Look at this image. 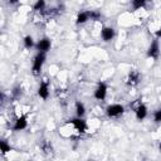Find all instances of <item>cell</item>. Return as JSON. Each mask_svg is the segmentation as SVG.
Returning a JSON list of instances; mask_svg holds the SVG:
<instances>
[{"label":"cell","instance_id":"6da1fadb","mask_svg":"<svg viewBox=\"0 0 161 161\" xmlns=\"http://www.w3.org/2000/svg\"><path fill=\"white\" fill-rule=\"evenodd\" d=\"M45 54L47 53H43V52H38L33 59V65H31V72L34 75H39L40 72H42V68L45 63Z\"/></svg>","mask_w":161,"mask_h":161},{"label":"cell","instance_id":"7a4b0ae2","mask_svg":"<svg viewBox=\"0 0 161 161\" xmlns=\"http://www.w3.org/2000/svg\"><path fill=\"white\" fill-rule=\"evenodd\" d=\"M125 112V107L119 103H113V104H108L106 107V114L109 117V118H114V117H118L121 114H123Z\"/></svg>","mask_w":161,"mask_h":161},{"label":"cell","instance_id":"3957f363","mask_svg":"<svg viewBox=\"0 0 161 161\" xmlns=\"http://www.w3.org/2000/svg\"><path fill=\"white\" fill-rule=\"evenodd\" d=\"M107 91H108V87L104 82H98L97 84V88L94 89L93 92V97L97 99V101H103L106 99L107 97Z\"/></svg>","mask_w":161,"mask_h":161},{"label":"cell","instance_id":"277c9868","mask_svg":"<svg viewBox=\"0 0 161 161\" xmlns=\"http://www.w3.org/2000/svg\"><path fill=\"white\" fill-rule=\"evenodd\" d=\"M147 57L156 60L158 59L160 57V43H158V39H153L147 49Z\"/></svg>","mask_w":161,"mask_h":161},{"label":"cell","instance_id":"5b68a950","mask_svg":"<svg viewBox=\"0 0 161 161\" xmlns=\"http://www.w3.org/2000/svg\"><path fill=\"white\" fill-rule=\"evenodd\" d=\"M34 48H35L38 52L48 53V52L50 50V48H52V42H50V39H49V38L44 36V38L39 39V40L35 43V47H34Z\"/></svg>","mask_w":161,"mask_h":161},{"label":"cell","instance_id":"8992f818","mask_svg":"<svg viewBox=\"0 0 161 161\" xmlns=\"http://www.w3.org/2000/svg\"><path fill=\"white\" fill-rule=\"evenodd\" d=\"M70 123L73 125L74 130L78 131L79 133H84V132L87 131V128H88L87 122L83 119V117H75V118H72V119H70Z\"/></svg>","mask_w":161,"mask_h":161},{"label":"cell","instance_id":"52a82bcc","mask_svg":"<svg viewBox=\"0 0 161 161\" xmlns=\"http://www.w3.org/2000/svg\"><path fill=\"white\" fill-rule=\"evenodd\" d=\"M141 78H142L141 73H140L138 70L133 69V70H131V72L128 73V75H127V79H126V83H127L128 86L133 87V86H137V84L141 82Z\"/></svg>","mask_w":161,"mask_h":161},{"label":"cell","instance_id":"ba28073f","mask_svg":"<svg viewBox=\"0 0 161 161\" xmlns=\"http://www.w3.org/2000/svg\"><path fill=\"white\" fill-rule=\"evenodd\" d=\"M116 35V31L112 26H103L101 29V38L103 42H111Z\"/></svg>","mask_w":161,"mask_h":161},{"label":"cell","instance_id":"9c48e42d","mask_svg":"<svg viewBox=\"0 0 161 161\" xmlns=\"http://www.w3.org/2000/svg\"><path fill=\"white\" fill-rule=\"evenodd\" d=\"M28 126V119H26V116L25 114H21L16 118V121L14 122V126H13V131L18 132V131H23L25 130Z\"/></svg>","mask_w":161,"mask_h":161},{"label":"cell","instance_id":"30bf717a","mask_svg":"<svg viewBox=\"0 0 161 161\" xmlns=\"http://www.w3.org/2000/svg\"><path fill=\"white\" fill-rule=\"evenodd\" d=\"M38 96L44 101L48 99V97H49V83L47 80L40 82V84L38 87Z\"/></svg>","mask_w":161,"mask_h":161},{"label":"cell","instance_id":"8fae6325","mask_svg":"<svg viewBox=\"0 0 161 161\" xmlns=\"http://www.w3.org/2000/svg\"><path fill=\"white\" fill-rule=\"evenodd\" d=\"M147 113H148L147 107H146L143 103H140V104L135 108V114H136V118H137L138 121L145 119V118L147 117Z\"/></svg>","mask_w":161,"mask_h":161},{"label":"cell","instance_id":"7c38bea8","mask_svg":"<svg viewBox=\"0 0 161 161\" xmlns=\"http://www.w3.org/2000/svg\"><path fill=\"white\" fill-rule=\"evenodd\" d=\"M88 20H91V13H89V10H84V11L78 13V15L75 18V24L80 25V24L87 23Z\"/></svg>","mask_w":161,"mask_h":161},{"label":"cell","instance_id":"4fadbf2b","mask_svg":"<svg viewBox=\"0 0 161 161\" xmlns=\"http://www.w3.org/2000/svg\"><path fill=\"white\" fill-rule=\"evenodd\" d=\"M86 113V106L84 103H82L80 101H77L75 102V114L77 117H83Z\"/></svg>","mask_w":161,"mask_h":161},{"label":"cell","instance_id":"5bb4252c","mask_svg":"<svg viewBox=\"0 0 161 161\" xmlns=\"http://www.w3.org/2000/svg\"><path fill=\"white\" fill-rule=\"evenodd\" d=\"M23 44H24V47H25L26 49H30V48L35 47L34 39H33V36H31V35H25V36H24V39H23Z\"/></svg>","mask_w":161,"mask_h":161},{"label":"cell","instance_id":"9a60e30c","mask_svg":"<svg viewBox=\"0 0 161 161\" xmlns=\"http://www.w3.org/2000/svg\"><path fill=\"white\" fill-rule=\"evenodd\" d=\"M146 0H131V5H132V10H138L141 8H143L146 5Z\"/></svg>","mask_w":161,"mask_h":161},{"label":"cell","instance_id":"2e32d148","mask_svg":"<svg viewBox=\"0 0 161 161\" xmlns=\"http://www.w3.org/2000/svg\"><path fill=\"white\" fill-rule=\"evenodd\" d=\"M10 150H11L10 145H9L5 140H1V141H0V151H1V153H3V155H5V153L10 152Z\"/></svg>","mask_w":161,"mask_h":161},{"label":"cell","instance_id":"e0dca14e","mask_svg":"<svg viewBox=\"0 0 161 161\" xmlns=\"http://www.w3.org/2000/svg\"><path fill=\"white\" fill-rule=\"evenodd\" d=\"M44 9H45V0H36L35 4L33 5L34 11H42Z\"/></svg>","mask_w":161,"mask_h":161},{"label":"cell","instance_id":"ac0fdd59","mask_svg":"<svg viewBox=\"0 0 161 161\" xmlns=\"http://www.w3.org/2000/svg\"><path fill=\"white\" fill-rule=\"evenodd\" d=\"M89 13H91V20H99L101 18H102V14H101V11H98V10H89Z\"/></svg>","mask_w":161,"mask_h":161},{"label":"cell","instance_id":"d6986e66","mask_svg":"<svg viewBox=\"0 0 161 161\" xmlns=\"http://www.w3.org/2000/svg\"><path fill=\"white\" fill-rule=\"evenodd\" d=\"M153 122L161 123V108H158L153 112Z\"/></svg>","mask_w":161,"mask_h":161},{"label":"cell","instance_id":"ffe728a7","mask_svg":"<svg viewBox=\"0 0 161 161\" xmlns=\"http://www.w3.org/2000/svg\"><path fill=\"white\" fill-rule=\"evenodd\" d=\"M11 93H13V97H14V98H19V97L21 96V87H19V86L15 87Z\"/></svg>","mask_w":161,"mask_h":161},{"label":"cell","instance_id":"44dd1931","mask_svg":"<svg viewBox=\"0 0 161 161\" xmlns=\"http://www.w3.org/2000/svg\"><path fill=\"white\" fill-rule=\"evenodd\" d=\"M8 1V4H10V5H15V4H18L20 0H6Z\"/></svg>","mask_w":161,"mask_h":161},{"label":"cell","instance_id":"7402d4cb","mask_svg":"<svg viewBox=\"0 0 161 161\" xmlns=\"http://www.w3.org/2000/svg\"><path fill=\"white\" fill-rule=\"evenodd\" d=\"M155 35L157 36V39H161V28H160L158 30H156V33H155Z\"/></svg>","mask_w":161,"mask_h":161},{"label":"cell","instance_id":"603a6c76","mask_svg":"<svg viewBox=\"0 0 161 161\" xmlns=\"http://www.w3.org/2000/svg\"><path fill=\"white\" fill-rule=\"evenodd\" d=\"M158 150H160V151H161V142H160V143H158Z\"/></svg>","mask_w":161,"mask_h":161},{"label":"cell","instance_id":"cb8c5ba5","mask_svg":"<svg viewBox=\"0 0 161 161\" xmlns=\"http://www.w3.org/2000/svg\"><path fill=\"white\" fill-rule=\"evenodd\" d=\"M146 1H150V0H146Z\"/></svg>","mask_w":161,"mask_h":161}]
</instances>
